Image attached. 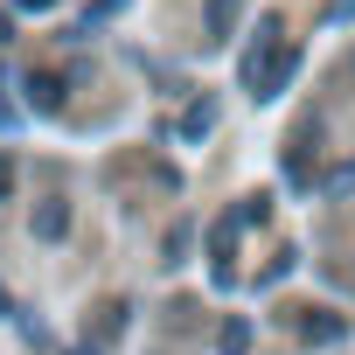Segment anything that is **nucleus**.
Returning a JSON list of instances; mask_svg holds the SVG:
<instances>
[{
	"label": "nucleus",
	"instance_id": "1",
	"mask_svg": "<svg viewBox=\"0 0 355 355\" xmlns=\"http://www.w3.org/2000/svg\"><path fill=\"white\" fill-rule=\"evenodd\" d=\"M293 63H300V49H286V42H279V49L251 56V63H244V77H251V91H258V98H279V91L293 84Z\"/></svg>",
	"mask_w": 355,
	"mask_h": 355
},
{
	"label": "nucleus",
	"instance_id": "2",
	"mask_svg": "<svg viewBox=\"0 0 355 355\" xmlns=\"http://www.w3.org/2000/svg\"><path fill=\"white\" fill-rule=\"evenodd\" d=\"M21 91H28V105H35V112H63V84H56V77H28Z\"/></svg>",
	"mask_w": 355,
	"mask_h": 355
},
{
	"label": "nucleus",
	"instance_id": "3",
	"mask_svg": "<svg viewBox=\"0 0 355 355\" xmlns=\"http://www.w3.org/2000/svg\"><path fill=\"white\" fill-rule=\"evenodd\" d=\"M63 230H70V202H42V209H35V237H49V244H56Z\"/></svg>",
	"mask_w": 355,
	"mask_h": 355
},
{
	"label": "nucleus",
	"instance_id": "4",
	"mask_svg": "<svg viewBox=\"0 0 355 355\" xmlns=\"http://www.w3.org/2000/svg\"><path fill=\"white\" fill-rule=\"evenodd\" d=\"M216 355H251V320H223V334H216Z\"/></svg>",
	"mask_w": 355,
	"mask_h": 355
},
{
	"label": "nucleus",
	"instance_id": "5",
	"mask_svg": "<svg viewBox=\"0 0 355 355\" xmlns=\"http://www.w3.org/2000/svg\"><path fill=\"white\" fill-rule=\"evenodd\" d=\"M341 334H348L341 313H306V341H341Z\"/></svg>",
	"mask_w": 355,
	"mask_h": 355
},
{
	"label": "nucleus",
	"instance_id": "6",
	"mask_svg": "<svg viewBox=\"0 0 355 355\" xmlns=\"http://www.w3.org/2000/svg\"><path fill=\"white\" fill-rule=\"evenodd\" d=\"M230 21H237V0H209V28L230 35Z\"/></svg>",
	"mask_w": 355,
	"mask_h": 355
},
{
	"label": "nucleus",
	"instance_id": "7",
	"mask_svg": "<svg viewBox=\"0 0 355 355\" xmlns=\"http://www.w3.org/2000/svg\"><path fill=\"white\" fill-rule=\"evenodd\" d=\"M209 119H216L209 105H189V119H182V132H189V139H202V132H209Z\"/></svg>",
	"mask_w": 355,
	"mask_h": 355
},
{
	"label": "nucleus",
	"instance_id": "8",
	"mask_svg": "<svg viewBox=\"0 0 355 355\" xmlns=\"http://www.w3.org/2000/svg\"><path fill=\"white\" fill-rule=\"evenodd\" d=\"M265 216H272V202H265V196H251V202L237 209V223H265Z\"/></svg>",
	"mask_w": 355,
	"mask_h": 355
},
{
	"label": "nucleus",
	"instance_id": "9",
	"mask_svg": "<svg viewBox=\"0 0 355 355\" xmlns=\"http://www.w3.org/2000/svg\"><path fill=\"white\" fill-rule=\"evenodd\" d=\"M8 196H15V160L0 153V202H8Z\"/></svg>",
	"mask_w": 355,
	"mask_h": 355
},
{
	"label": "nucleus",
	"instance_id": "10",
	"mask_svg": "<svg viewBox=\"0 0 355 355\" xmlns=\"http://www.w3.org/2000/svg\"><path fill=\"white\" fill-rule=\"evenodd\" d=\"M15 8H28V15H42V8H56V0H15Z\"/></svg>",
	"mask_w": 355,
	"mask_h": 355
},
{
	"label": "nucleus",
	"instance_id": "11",
	"mask_svg": "<svg viewBox=\"0 0 355 355\" xmlns=\"http://www.w3.org/2000/svg\"><path fill=\"white\" fill-rule=\"evenodd\" d=\"M0 42H8V15H0Z\"/></svg>",
	"mask_w": 355,
	"mask_h": 355
},
{
	"label": "nucleus",
	"instance_id": "12",
	"mask_svg": "<svg viewBox=\"0 0 355 355\" xmlns=\"http://www.w3.org/2000/svg\"><path fill=\"white\" fill-rule=\"evenodd\" d=\"M70 355H98V348H70Z\"/></svg>",
	"mask_w": 355,
	"mask_h": 355
},
{
	"label": "nucleus",
	"instance_id": "13",
	"mask_svg": "<svg viewBox=\"0 0 355 355\" xmlns=\"http://www.w3.org/2000/svg\"><path fill=\"white\" fill-rule=\"evenodd\" d=\"M0 313H8V293H0Z\"/></svg>",
	"mask_w": 355,
	"mask_h": 355
}]
</instances>
